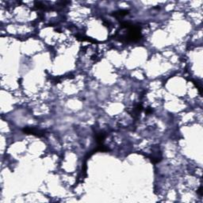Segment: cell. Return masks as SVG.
Here are the masks:
<instances>
[{"label":"cell","mask_w":203,"mask_h":203,"mask_svg":"<svg viewBox=\"0 0 203 203\" xmlns=\"http://www.w3.org/2000/svg\"><path fill=\"white\" fill-rule=\"evenodd\" d=\"M23 132L27 134H33V135H35V136H40V137L44 136V131L33 129V128H26V129H23Z\"/></svg>","instance_id":"6da1fadb"},{"label":"cell","mask_w":203,"mask_h":203,"mask_svg":"<svg viewBox=\"0 0 203 203\" xmlns=\"http://www.w3.org/2000/svg\"><path fill=\"white\" fill-rule=\"evenodd\" d=\"M129 15V11H128V10H119V11L115 12L113 15V16H115L116 17H117V18H119V17H124V16H125V15Z\"/></svg>","instance_id":"7a4b0ae2"}]
</instances>
